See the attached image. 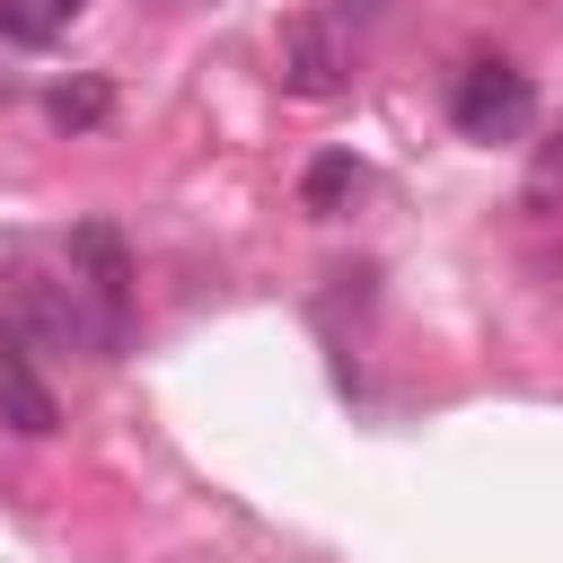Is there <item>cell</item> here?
<instances>
[{
    "label": "cell",
    "instance_id": "obj_6",
    "mask_svg": "<svg viewBox=\"0 0 563 563\" xmlns=\"http://www.w3.org/2000/svg\"><path fill=\"white\" fill-rule=\"evenodd\" d=\"M106 106H114L106 79H70V88H53V123H62V132H97Z\"/></svg>",
    "mask_w": 563,
    "mask_h": 563
},
{
    "label": "cell",
    "instance_id": "obj_7",
    "mask_svg": "<svg viewBox=\"0 0 563 563\" xmlns=\"http://www.w3.org/2000/svg\"><path fill=\"white\" fill-rule=\"evenodd\" d=\"M0 35H9V44H44V35H53L44 0H0Z\"/></svg>",
    "mask_w": 563,
    "mask_h": 563
},
{
    "label": "cell",
    "instance_id": "obj_3",
    "mask_svg": "<svg viewBox=\"0 0 563 563\" xmlns=\"http://www.w3.org/2000/svg\"><path fill=\"white\" fill-rule=\"evenodd\" d=\"M70 264H79V290L97 299L106 334L123 343V290H132V255H123V238H114L106 220H79V229H70Z\"/></svg>",
    "mask_w": 563,
    "mask_h": 563
},
{
    "label": "cell",
    "instance_id": "obj_1",
    "mask_svg": "<svg viewBox=\"0 0 563 563\" xmlns=\"http://www.w3.org/2000/svg\"><path fill=\"white\" fill-rule=\"evenodd\" d=\"M528 114H537V79L519 62H466L457 88H449V123L466 141H519Z\"/></svg>",
    "mask_w": 563,
    "mask_h": 563
},
{
    "label": "cell",
    "instance_id": "obj_4",
    "mask_svg": "<svg viewBox=\"0 0 563 563\" xmlns=\"http://www.w3.org/2000/svg\"><path fill=\"white\" fill-rule=\"evenodd\" d=\"M282 88H290V97H334V88H343V53H334V35H325L317 18H299V26L282 35Z\"/></svg>",
    "mask_w": 563,
    "mask_h": 563
},
{
    "label": "cell",
    "instance_id": "obj_9",
    "mask_svg": "<svg viewBox=\"0 0 563 563\" xmlns=\"http://www.w3.org/2000/svg\"><path fill=\"white\" fill-rule=\"evenodd\" d=\"M554 176H563V141H554Z\"/></svg>",
    "mask_w": 563,
    "mask_h": 563
},
{
    "label": "cell",
    "instance_id": "obj_2",
    "mask_svg": "<svg viewBox=\"0 0 563 563\" xmlns=\"http://www.w3.org/2000/svg\"><path fill=\"white\" fill-rule=\"evenodd\" d=\"M0 422L18 431V440H44L53 422H62V405H53V387H44V369H35V343L0 317Z\"/></svg>",
    "mask_w": 563,
    "mask_h": 563
},
{
    "label": "cell",
    "instance_id": "obj_5",
    "mask_svg": "<svg viewBox=\"0 0 563 563\" xmlns=\"http://www.w3.org/2000/svg\"><path fill=\"white\" fill-rule=\"evenodd\" d=\"M352 194H361V158H352V150L308 158V176H299V202H308V211H343Z\"/></svg>",
    "mask_w": 563,
    "mask_h": 563
},
{
    "label": "cell",
    "instance_id": "obj_8",
    "mask_svg": "<svg viewBox=\"0 0 563 563\" xmlns=\"http://www.w3.org/2000/svg\"><path fill=\"white\" fill-rule=\"evenodd\" d=\"M79 9H88V0H44V18H53V26H70Z\"/></svg>",
    "mask_w": 563,
    "mask_h": 563
}]
</instances>
